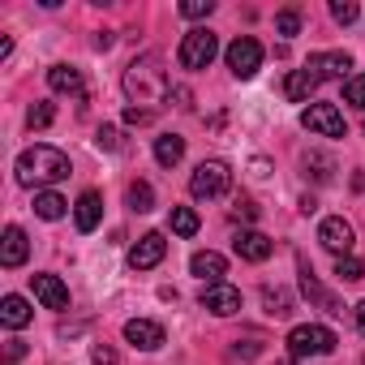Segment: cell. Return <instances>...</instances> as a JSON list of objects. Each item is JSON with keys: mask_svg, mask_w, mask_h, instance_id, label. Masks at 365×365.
Instances as JSON below:
<instances>
[{"mask_svg": "<svg viewBox=\"0 0 365 365\" xmlns=\"http://www.w3.org/2000/svg\"><path fill=\"white\" fill-rule=\"evenodd\" d=\"M0 322H5L9 331H22L26 322H31V305H26V297H5V301H0Z\"/></svg>", "mask_w": 365, "mask_h": 365, "instance_id": "44dd1931", "label": "cell"}, {"mask_svg": "<svg viewBox=\"0 0 365 365\" xmlns=\"http://www.w3.org/2000/svg\"><path fill=\"white\" fill-rule=\"evenodd\" d=\"M344 103L365 108V73H352V78L344 82Z\"/></svg>", "mask_w": 365, "mask_h": 365, "instance_id": "4316f807", "label": "cell"}, {"mask_svg": "<svg viewBox=\"0 0 365 365\" xmlns=\"http://www.w3.org/2000/svg\"><path fill=\"white\" fill-rule=\"evenodd\" d=\"M352 314H356V331H361V335H365V301H361V305H356V309H352Z\"/></svg>", "mask_w": 365, "mask_h": 365, "instance_id": "ab89813d", "label": "cell"}, {"mask_svg": "<svg viewBox=\"0 0 365 365\" xmlns=\"http://www.w3.org/2000/svg\"><path fill=\"white\" fill-rule=\"evenodd\" d=\"M318 241H322V250H331L335 258H348L352 245H356V232H352V224H348L344 215H331V220H322Z\"/></svg>", "mask_w": 365, "mask_h": 365, "instance_id": "ba28073f", "label": "cell"}, {"mask_svg": "<svg viewBox=\"0 0 365 365\" xmlns=\"http://www.w3.org/2000/svg\"><path fill=\"white\" fill-rule=\"evenodd\" d=\"M190 271L211 288V284H224V275H228V258L215 254V250H198V254L190 258Z\"/></svg>", "mask_w": 365, "mask_h": 365, "instance_id": "4fadbf2b", "label": "cell"}, {"mask_svg": "<svg viewBox=\"0 0 365 365\" xmlns=\"http://www.w3.org/2000/svg\"><path fill=\"white\" fill-rule=\"evenodd\" d=\"M168 224H172L176 237H194V232H198V211H190V207H172Z\"/></svg>", "mask_w": 365, "mask_h": 365, "instance_id": "d4e9b609", "label": "cell"}, {"mask_svg": "<svg viewBox=\"0 0 365 365\" xmlns=\"http://www.w3.org/2000/svg\"><path fill=\"white\" fill-rule=\"evenodd\" d=\"M301 288H305V297H314V301H318L327 314H344V309H339V301H335V297H331V292H327L318 279H314V271H309L305 262H301Z\"/></svg>", "mask_w": 365, "mask_h": 365, "instance_id": "603a6c76", "label": "cell"}, {"mask_svg": "<svg viewBox=\"0 0 365 365\" xmlns=\"http://www.w3.org/2000/svg\"><path fill=\"white\" fill-rule=\"evenodd\" d=\"M232 190V168L224 163V159H202L198 168H194V176H190V194L198 198V202H215V198H224Z\"/></svg>", "mask_w": 365, "mask_h": 365, "instance_id": "3957f363", "label": "cell"}, {"mask_svg": "<svg viewBox=\"0 0 365 365\" xmlns=\"http://www.w3.org/2000/svg\"><path fill=\"white\" fill-rule=\"evenodd\" d=\"M125 202H129V211L146 215V211L155 207V190L146 185V180H133V185H129V194H125Z\"/></svg>", "mask_w": 365, "mask_h": 365, "instance_id": "cb8c5ba5", "label": "cell"}, {"mask_svg": "<svg viewBox=\"0 0 365 365\" xmlns=\"http://www.w3.org/2000/svg\"><path fill=\"white\" fill-rule=\"evenodd\" d=\"M35 297L48 309H69V288H65L61 275H35Z\"/></svg>", "mask_w": 365, "mask_h": 365, "instance_id": "2e32d148", "label": "cell"}, {"mask_svg": "<svg viewBox=\"0 0 365 365\" xmlns=\"http://www.w3.org/2000/svg\"><path fill=\"white\" fill-rule=\"evenodd\" d=\"M95 142H99L103 150H120V129H112V125H103V129L95 133Z\"/></svg>", "mask_w": 365, "mask_h": 365, "instance_id": "836d02e7", "label": "cell"}, {"mask_svg": "<svg viewBox=\"0 0 365 365\" xmlns=\"http://www.w3.org/2000/svg\"><path fill=\"white\" fill-rule=\"evenodd\" d=\"M5 356H9V361H22V356H26V344H22V339H9V344H5Z\"/></svg>", "mask_w": 365, "mask_h": 365, "instance_id": "74e56055", "label": "cell"}, {"mask_svg": "<svg viewBox=\"0 0 365 365\" xmlns=\"http://www.w3.org/2000/svg\"><path fill=\"white\" fill-rule=\"evenodd\" d=\"M275 31H279L284 39H292V35L301 31V14H297V9H284V14L275 18Z\"/></svg>", "mask_w": 365, "mask_h": 365, "instance_id": "1f68e13d", "label": "cell"}, {"mask_svg": "<svg viewBox=\"0 0 365 365\" xmlns=\"http://www.w3.org/2000/svg\"><path fill=\"white\" fill-rule=\"evenodd\" d=\"M48 86H52L56 95H86L82 69H73V65H52V69H48Z\"/></svg>", "mask_w": 365, "mask_h": 365, "instance_id": "e0dca14e", "label": "cell"}, {"mask_svg": "<svg viewBox=\"0 0 365 365\" xmlns=\"http://www.w3.org/2000/svg\"><path fill=\"white\" fill-rule=\"evenodd\" d=\"M215 14V0H185V5H180V18H211Z\"/></svg>", "mask_w": 365, "mask_h": 365, "instance_id": "f546056e", "label": "cell"}, {"mask_svg": "<svg viewBox=\"0 0 365 365\" xmlns=\"http://www.w3.org/2000/svg\"><path fill=\"white\" fill-rule=\"evenodd\" d=\"M335 275H339L344 284H356V279H365V262L352 258V254H348V258H335Z\"/></svg>", "mask_w": 365, "mask_h": 365, "instance_id": "484cf974", "label": "cell"}, {"mask_svg": "<svg viewBox=\"0 0 365 365\" xmlns=\"http://www.w3.org/2000/svg\"><path fill=\"white\" fill-rule=\"evenodd\" d=\"M279 365H292V356H284V361H279Z\"/></svg>", "mask_w": 365, "mask_h": 365, "instance_id": "60d3db41", "label": "cell"}, {"mask_svg": "<svg viewBox=\"0 0 365 365\" xmlns=\"http://www.w3.org/2000/svg\"><path fill=\"white\" fill-rule=\"evenodd\" d=\"M65 176H69V155L48 146V142H35V146H26L18 155V180L22 185L39 190V185H56V180H65Z\"/></svg>", "mask_w": 365, "mask_h": 365, "instance_id": "7a4b0ae2", "label": "cell"}, {"mask_svg": "<svg viewBox=\"0 0 365 365\" xmlns=\"http://www.w3.org/2000/svg\"><path fill=\"white\" fill-rule=\"evenodd\" d=\"M26 254H31V241H26V232L14 224V228H5V241H0V267H22L26 262Z\"/></svg>", "mask_w": 365, "mask_h": 365, "instance_id": "9a60e30c", "label": "cell"}, {"mask_svg": "<svg viewBox=\"0 0 365 365\" xmlns=\"http://www.w3.org/2000/svg\"><path fill=\"white\" fill-rule=\"evenodd\" d=\"M314 211H318V198H314V194H305V198H301V215H314Z\"/></svg>", "mask_w": 365, "mask_h": 365, "instance_id": "f35d334b", "label": "cell"}, {"mask_svg": "<svg viewBox=\"0 0 365 365\" xmlns=\"http://www.w3.org/2000/svg\"><path fill=\"white\" fill-rule=\"evenodd\" d=\"M232 215H237V220H258V207H254L250 198H241V202L232 207Z\"/></svg>", "mask_w": 365, "mask_h": 365, "instance_id": "8d00e7d4", "label": "cell"}, {"mask_svg": "<svg viewBox=\"0 0 365 365\" xmlns=\"http://www.w3.org/2000/svg\"><path fill=\"white\" fill-rule=\"evenodd\" d=\"M163 254H168L163 232H146V237H138V245L129 250V267H133V271H150V267L163 262Z\"/></svg>", "mask_w": 365, "mask_h": 365, "instance_id": "30bf717a", "label": "cell"}, {"mask_svg": "<svg viewBox=\"0 0 365 365\" xmlns=\"http://www.w3.org/2000/svg\"><path fill=\"white\" fill-rule=\"evenodd\" d=\"M305 69H309L318 82H327V78H348V69H352V56H348V52H314Z\"/></svg>", "mask_w": 365, "mask_h": 365, "instance_id": "7c38bea8", "label": "cell"}, {"mask_svg": "<svg viewBox=\"0 0 365 365\" xmlns=\"http://www.w3.org/2000/svg\"><path fill=\"white\" fill-rule=\"evenodd\" d=\"M65 211H69V202H65V198H61L56 190H39V194H35V215H39V220L56 224V220H61Z\"/></svg>", "mask_w": 365, "mask_h": 365, "instance_id": "7402d4cb", "label": "cell"}, {"mask_svg": "<svg viewBox=\"0 0 365 365\" xmlns=\"http://www.w3.org/2000/svg\"><path fill=\"white\" fill-rule=\"evenodd\" d=\"M52 120H56V108H52V103H35V108L26 112V125H31V129H48Z\"/></svg>", "mask_w": 365, "mask_h": 365, "instance_id": "83f0119b", "label": "cell"}, {"mask_svg": "<svg viewBox=\"0 0 365 365\" xmlns=\"http://www.w3.org/2000/svg\"><path fill=\"white\" fill-rule=\"evenodd\" d=\"M314 91H318V78H314L309 69H292V73L284 78V95H288L292 103H309Z\"/></svg>", "mask_w": 365, "mask_h": 365, "instance_id": "d6986e66", "label": "cell"}, {"mask_svg": "<svg viewBox=\"0 0 365 365\" xmlns=\"http://www.w3.org/2000/svg\"><path fill=\"white\" fill-rule=\"evenodd\" d=\"M335 331L331 327H318V322H301L288 331V356L292 361H305V356H327L335 352Z\"/></svg>", "mask_w": 365, "mask_h": 365, "instance_id": "277c9868", "label": "cell"}, {"mask_svg": "<svg viewBox=\"0 0 365 365\" xmlns=\"http://www.w3.org/2000/svg\"><path fill=\"white\" fill-rule=\"evenodd\" d=\"M99 215H103V198L95 190H86L78 202H73V220H78V232H95L99 228Z\"/></svg>", "mask_w": 365, "mask_h": 365, "instance_id": "ac0fdd59", "label": "cell"}, {"mask_svg": "<svg viewBox=\"0 0 365 365\" xmlns=\"http://www.w3.org/2000/svg\"><path fill=\"white\" fill-rule=\"evenodd\" d=\"M262 301H267V309H271V314H275V318H279V314H288V309H292V297H288V292H284V288H267V297H262Z\"/></svg>", "mask_w": 365, "mask_h": 365, "instance_id": "f1b7e54d", "label": "cell"}, {"mask_svg": "<svg viewBox=\"0 0 365 365\" xmlns=\"http://www.w3.org/2000/svg\"><path fill=\"white\" fill-rule=\"evenodd\" d=\"M125 339L133 348H142V352H155V348H163V327L150 322V318H129L125 322Z\"/></svg>", "mask_w": 365, "mask_h": 365, "instance_id": "5bb4252c", "label": "cell"}, {"mask_svg": "<svg viewBox=\"0 0 365 365\" xmlns=\"http://www.w3.org/2000/svg\"><path fill=\"white\" fill-rule=\"evenodd\" d=\"M150 116L155 112H146V108H125V125H150Z\"/></svg>", "mask_w": 365, "mask_h": 365, "instance_id": "e575fe53", "label": "cell"}, {"mask_svg": "<svg viewBox=\"0 0 365 365\" xmlns=\"http://www.w3.org/2000/svg\"><path fill=\"white\" fill-rule=\"evenodd\" d=\"M91 361H95V365H116V352H112L108 344H95V352H91Z\"/></svg>", "mask_w": 365, "mask_h": 365, "instance_id": "d590c367", "label": "cell"}, {"mask_svg": "<svg viewBox=\"0 0 365 365\" xmlns=\"http://www.w3.org/2000/svg\"><path fill=\"white\" fill-rule=\"evenodd\" d=\"M120 86H125V95L133 99V108L142 103L146 112H155V108L172 95V78H168V69H163L159 56H138V61L125 69Z\"/></svg>", "mask_w": 365, "mask_h": 365, "instance_id": "6da1fadb", "label": "cell"}, {"mask_svg": "<svg viewBox=\"0 0 365 365\" xmlns=\"http://www.w3.org/2000/svg\"><path fill=\"white\" fill-rule=\"evenodd\" d=\"M180 159H185V138H176V133L155 138V163L159 168H176Z\"/></svg>", "mask_w": 365, "mask_h": 365, "instance_id": "ffe728a7", "label": "cell"}, {"mask_svg": "<svg viewBox=\"0 0 365 365\" xmlns=\"http://www.w3.org/2000/svg\"><path fill=\"white\" fill-rule=\"evenodd\" d=\"M232 250H237V258H245V262H267V258L275 254V241H271L267 232H258V228H241V232L232 237Z\"/></svg>", "mask_w": 365, "mask_h": 365, "instance_id": "9c48e42d", "label": "cell"}, {"mask_svg": "<svg viewBox=\"0 0 365 365\" xmlns=\"http://www.w3.org/2000/svg\"><path fill=\"white\" fill-rule=\"evenodd\" d=\"M224 61H228L232 78L250 82V78L262 69V43H258V39H250V35H237V39L224 48Z\"/></svg>", "mask_w": 365, "mask_h": 365, "instance_id": "8992f818", "label": "cell"}, {"mask_svg": "<svg viewBox=\"0 0 365 365\" xmlns=\"http://www.w3.org/2000/svg\"><path fill=\"white\" fill-rule=\"evenodd\" d=\"M202 309H211L215 318H232L241 309V292L232 284H211V288H202Z\"/></svg>", "mask_w": 365, "mask_h": 365, "instance_id": "8fae6325", "label": "cell"}, {"mask_svg": "<svg viewBox=\"0 0 365 365\" xmlns=\"http://www.w3.org/2000/svg\"><path fill=\"white\" fill-rule=\"evenodd\" d=\"M220 56V39L207 31V26H198V31H190L185 39H180V52H176V61H180V69H207L211 61Z\"/></svg>", "mask_w": 365, "mask_h": 365, "instance_id": "5b68a950", "label": "cell"}, {"mask_svg": "<svg viewBox=\"0 0 365 365\" xmlns=\"http://www.w3.org/2000/svg\"><path fill=\"white\" fill-rule=\"evenodd\" d=\"M331 18H335L339 26H352V22L361 18V9L352 5V0H335V5H331Z\"/></svg>", "mask_w": 365, "mask_h": 365, "instance_id": "4dcf8cb0", "label": "cell"}, {"mask_svg": "<svg viewBox=\"0 0 365 365\" xmlns=\"http://www.w3.org/2000/svg\"><path fill=\"white\" fill-rule=\"evenodd\" d=\"M301 125L318 138H344V116H339L335 103H309L301 112Z\"/></svg>", "mask_w": 365, "mask_h": 365, "instance_id": "52a82bcc", "label": "cell"}, {"mask_svg": "<svg viewBox=\"0 0 365 365\" xmlns=\"http://www.w3.org/2000/svg\"><path fill=\"white\" fill-rule=\"evenodd\" d=\"M305 168H314V180H331V172H335V163L327 159V155H305Z\"/></svg>", "mask_w": 365, "mask_h": 365, "instance_id": "d6a6232c", "label": "cell"}]
</instances>
